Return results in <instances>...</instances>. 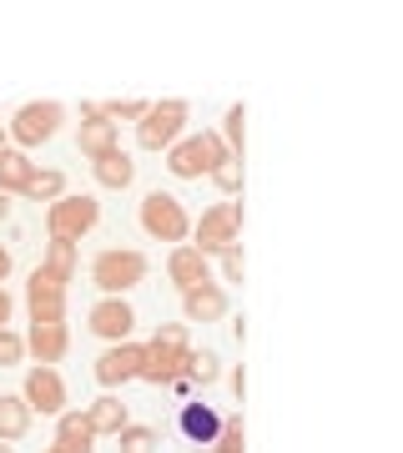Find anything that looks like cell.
<instances>
[{
	"mask_svg": "<svg viewBox=\"0 0 403 453\" xmlns=\"http://www.w3.org/2000/svg\"><path fill=\"white\" fill-rule=\"evenodd\" d=\"M91 443H97V434H91L86 413H56V443H50V453H91Z\"/></svg>",
	"mask_w": 403,
	"mask_h": 453,
	"instance_id": "obj_17",
	"label": "cell"
},
{
	"mask_svg": "<svg viewBox=\"0 0 403 453\" xmlns=\"http://www.w3.org/2000/svg\"><path fill=\"white\" fill-rule=\"evenodd\" d=\"M31 434V408L26 398H0V443H16Z\"/></svg>",
	"mask_w": 403,
	"mask_h": 453,
	"instance_id": "obj_22",
	"label": "cell"
},
{
	"mask_svg": "<svg viewBox=\"0 0 403 453\" xmlns=\"http://www.w3.org/2000/svg\"><path fill=\"white\" fill-rule=\"evenodd\" d=\"M91 172H97L101 187H116V192L131 187V177H136V166H131V157L121 151V146H116V151H101L97 162H91Z\"/></svg>",
	"mask_w": 403,
	"mask_h": 453,
	"instance_id": "obj_21",
	"label": "cell"
},
{
	"mask_svg": "<svg viewBox=\"0 0 403 453\" xmlns=\"http://www.w3.org/2000/svg\"><path fill=\"white\" fill-rule=\"evenodd\" d=\"M116 443H121V453H157V428H121V434H116Z\"/></svg>",
	"mask_w": 403,
	"mask_h": 453,
	"instance_id": "obj_27",
	"label": "cell"
},
{
	"mask_svg": "<svg viewBox=\"0 0 403 453\" xmlns=\"http://www.w3.org/2000/svg\"><path fill=\"white\" fill-rule=\"evenodd\" d=\"M11 312H16V303H11V292L0 288V327L11 323Z\"/></svg>",
	"mask_w": 403,
	"mask_h": 453,
	"instance_id": "obj_33",
	"label": "cell"
},
{
	"mask_svg": "<svg viewBox=\"0 0 403 453\" xmlns=\"http://www.w3.org/2000/svg\"><path fill=\"white\" fill-rule=\"evenodd\" d=\"M5 277H11V252L0 247V288H5Z\"/></svg>",
	"mask_w": 403,
	"mask_h": 453,
	"instance_id": "obj_34",
	"label": "cell"
},
{
	"mask_svg": "<svg viewBox=\"0 0 403 453\" xmlns=\"http://www.w3.org/2000/svg\"><path fill=\"white\" fill-rule=\"evenodd\" d=\"M182 312H187V323H217V318H227V292L217 282L187 288L182 292Z\"/></svg>",
	"mask_w": 403,
	"mask_h": 453,
	"instance_id": "obj_15",
	"label": "cell"
},
{
	"mask_svg": "<svg viewBox=\"0 0 403 453\" xmlns=\"http://www.w3.org/2000/svg\"><path fill=\"white\" fill-rule=\"evenodd\" d=\"M182 434L192 438V443H202V449H212L217 434H222V413L207 403H187L182 408Z\"/></svg>",
	"mask_w": 403,
	"mask_h": 453,
	"instance_id": "obj_18",
	"label": "cell"
},
{
	"mask_svg": "<svg viewBox=\"0 0 403 453\" xmlns=\"http://www.w3.org/2000/svg\"><path fill=\"white\" fill-rule=\"evenodd\" d=\"M146 106H151V101H142V96H116V101H106V106H97V111L106 116V121H142Z\"/></svg>",
	"mask_w": 403,
	"mask_h": 453,
	"instance_id": "obj_26",
	"label": "cell"
},
{
	"mask_svg": "<svg viewBox=\"0 0 403 453\" xmlns=\"http://www.w3.org/2000/svg\"><path fill=\"white\" fill-rule=\"evenodd\" d=\"M167 277H172V288L187 292V288H202V282H212L207 273V257L197 252V247H177L172 257H167Z\"/></svg>",
	"mask_w": 403,
	"mask_h": 453,
	"instance_id": "obj_16",
	"label": "cell"
},
{
	"mask_svg": "<svg viewBox=\"0 0 403 453\" xmlns=\"http://www.w3.org/2000/svg\"><path fill=\"white\" fill-rule=\"evenodd\" d=\"M86 327L106 342H127V333L136 327V312H131L127 297H101L97 308H91V318H86Z\"/></svg>",
	"mask_w": 403,
	"mask_h": 453,
	"instance_id": "obj_13",
	"label": "cell"
},
{
	"mask_svg": "<svg viewBox=\"0 0 403 453\" xmlns=\"http://www.w3.org/2000/svg\"><path fill=\"white\" fill-rule=\"evenodd\" d=\"M26 196H31V202H56V196H66V172H56V166H35Z\"/></svg>",
	"mask_w": 403,
	"mask_h": 453,
	"instance_id": "obj_25",
	"label": "cell"
},
{
	"mask_svg": "<svg viewBox=\"0 0 403 453\" xmlns=\"http://www.w3.org/2000/svg\"><path fill=\"white\" fill-rule=\"evenodd\" d=\"M86 423H91L97 438H116L121 428H127V403H121L116 393H101L97 403L86 408Z\"/></svg>",
	"mask_w": 403,
	"mask_h": 453,
	"instance_id": "obj_20",
	"label": "cell"
},
{
	"mask_svg": "<svg viewBox=\"0 0 403 453\" xmlns=\"http://www.w3.org/2000/svg\"><path fill=\"white\" fill-rule=\"evenodd\" d=\"M182 131H187V101L167 96V101H151L146 106V116L136 121V142L146 151H161V146L182 142Z\"/></svg>",
	"mask_w": 403,
	"mask_h": 453,
	"instance_id": "obj_5",
	"label": "cell"
},
{
	"mask_svg": "<svg viewBox=\"0 0 403 453\" xmlns=\"http://www.w3.org/2000/svg\"><path fill=\"white\" fill-rule=\"evenodd\" d=\"M222 131H227L222 146H232V151L242 157V142H247V106H232V111H227V121H222Z\"/></svg>",
	"mask_w": 403,
	"mask_h": 453,
	"instance_id": "obj_28",
	"label": "cell"
},
{
	"mask_svg": "<svg viewBox=\"0 0 403 453\" xmlns=\"http://www.w3.org/2000/svg\"><path fill=\"white\" fill-rule=\"evenodd\" d=\"M192 353V338H187V323H161L151 333V342H142V378L146 383H177L182 378V357Z\"/></svg>",
	"mask_w": 403,
	"mask_h": 453,
	"instance_id": "obj_1",
	"label": "cell"
},
{
	"mask_svg": "<svg viewBox=\"0 0 403 453\" xmlns=\"http://www.w3.org/2000/svg\"><path fill=\"white\" fill-rule=\"evenodd\" d=\"M0 453H11V443H0Z\"/></svg>",
	"mask_w": 403,
	"mask_h": 453,
	"instance_id": "obj_37",
	"label": "cell"
},
{
	"mask_svg": "<svg viewBox=\"0 0 403 453\" xmlns=\"http://www.w3.org/2000/svg\"><path fill=\"white\" fill-rule=\"evenodd\" d=\"M76 146H81V157H86V162H97L101 151H116V146H121V131H116V121H106V116L97 111V101H86V106H81Z\"/></svg>",
	"mask_w": 403,
	"mask_h": 453,
	"instance_id": "obj_12",
	"label": "cell"
},
{
	"mask_svg": "<svg viewBox=\"0 0 403 453\" xmlns=\"http://www.w3.org/2000/svg\"><path fill=\"white\" fill-rule=\"evenodd\" d=\"M212 453H242V418H222V434H217Z\"/></svg>",
	"mask_w": 403,
	"mask_h": 453,
	"instance_id": "obj_30",
	"label": "cell"
},
{
	"mask_svg": "<svg viewBox=\"0 0 403 453\" xmlns=\"http://www.w3.org/2000/svg\"><path fill=\"white\" fill-rule=\"evenodd\" d=\"M5 146H11V136H5V131H0V151H5Z\"/></svg>",
	"mask_w": 403,
	"mask_h": 453,
	"instance_id": "obj_36",
	"label": "cell"
},
{
	"mask_svg": "<svg viewBox=\"0 0 403 453\" xmlns=\"http://www.w3.org/2000/svg\"><path fill=\"white\" fill-rule=\"evenodd\" d=\"M97 222H101L97 196H56L50 211H46V232L56 237V242H81Z\"/></svg>",
	"mask_w": 403,
	"mask_h": 453,
	"instance_id": "obj_4",
	"label": "cell"
},
{
	"mask_svg": "<svg viewBox=\"0 0 403 453\" xmlns=\"http://www.w3.org/2000/svg\"><path fill=\"white\" fill-rule=\"evenodd\" d=\"M227 146L217 131H192V136H182V142L167 146V166L177 172V177H212L217 166H227Z\"/></svg>",
	"mask_w": 403,
	"mask_h": 453,
	"instance_id": "obj_2",
	"label": "cell"
},
{
	"mask_svg": "<svg viewBox=\"0 0 403 453\" xmlns=\"http://www.w3.org/2000/svg\"><path fill=\"white\" fill-rule=\"evenodd\" d=\"M61 121H66L61 101H31V106H20V111L11 116V131H5V136L16 142V151L20 146H41L61 131Z\"/></svg>",
	"mask_w": 403,
	"mask_h": 453,
	"instance_id": "obj_8",
	"label": "cell"
},
{
	"mask_svg": "<svg viewBox=\"0 0 403 453\" xmlns=\"http://www.w3.org/2000/svg\"><path fill=\"white\" fill-rule=\"evenodd\" d=\"M26 408L31 413H46V418H56V413H66V383H61V372L46 368V363H35L31 372H26Z\"/></svg>",
	"mask_w": 403,
	"mask_h": 453,
	"instance_id": "obj_9",
	"label": "cell"
},
{
	"mask_svg": "<svg viewBox=\"0 0 403 453\" xmlns=\"http://www.w3.org/2000/svg\"><path fill=\"white\" fill-rule=\"evenodd\" d=\"M31 177H35V162L26 157V151H16V146H5V151H0V192L5 196H26Z\"/></svg>",
	"mask_w": 403,
	"mask_h": 453,
	"instance_id": "obj_19",
	"label": "cell"
},
{
	"mask_svg": "<svg viewBox=\"0 0 403 453\" xmlns=\"http://www.w3.org/2000/svg\"><path fill=\"white\" fill-rule=\"evenodd\" d=\"M142 277H146V257L131 252V247H106V252H97V262H91V282H97L106 297L131 292Z\"/></svg>",
	"mask_w": 403,
	"mask_h": 453,
	"instance_id": "obj_3",
	"label": "cell"
},
{
	"mask_svg": "<svg viewBox=\"0 0 403 453\" xmlns=\"http://www.w3.org/2000/svg\"><path fill=\"white\" fill-rule=\"evenodd\" d=\"M217 257H222L227 282H242V252H237V247H227V252H217Z\"/></svg>",
	"mask_w": 403,
	"mask_h": 453,
	"instance_id": "obj_32",
	"label": "cell"
},
{
	"mask_svg": "<svg viewBox=\"0 0 403 453\" xmlns=\"http://www.w3.org/2000/svg\"><path fill=\"white\" fill-rule=\"evenodd\" d=\"M20 357H26V338L11 333V327H0V368H16Z\"/></svg>",
	"mask_w": 403,
	"mask_h": 453,
	"instance_id": "obj_29",
	"label": "cell"
},
{
	"mask_svg": "<svg viewBox=\"0 0 403 453\" xmlns=\"http://www.w3.org/2000/svg\"><path fill=\"white\" fill-rule=\"evenodd\" d=\"M41 273L56 277V282H71V273H76V242H56V237H50L46 257H41Z\"/></svg>",
	"mask_w": 403,
	"mask_h": 453,
	"instance_id": "obj_23",
	"label": "cell"
},
{
	"mask_svg": "<svg viewBox=\"0 0 403 453\" xmlns=\"http://www.w3.org/2000/svg\"><path fill=\"white\" fill-rule=\"evenodd\" d=\"M217 372H222L217 353H212V348H202V353L182 357V378H177V383H202V388H207V383H217Z\"/></svg>",
	"mask_w": 403,
	"mask_h": 453,
	"instance_id": "obj_24",
	"label": "cell"
},
{
	"mask_svg": "<svg viewBox=\"0 0 403 453\" xmlns=\"http://www.w3.org/2000/svg\"><path fill=\"white\" fill-rule=\"evenodd\" d=\"M242 232V207L237 202H217V207H202V222H197V252L202 257H217L227 247H237Z\"/></svg>",
	"mask_w": 403,
	"mask_h": 453,
	"instance_id": "obj_6",
	"label": "cell"
},
{
	"mask_svg": "<svg viewBox=\"0 0 403 453\" xmlns=\"http://www.w3.org/2000/svg\"><path fill=\"white\" fill-rule=\"evenodd\" d=\"M131 378H142V342H112L106 353L97 357V383L106 393L121 388V383H131Z\"/></svg>",
	"mask_w": 403,
	"mask_h": 453,
	"instance_id": "obj_11",
	"label": "cell"
},
{
	"mask_svg": "<svg viewBox=\"0 0 403 453\" xmlns=\"http://www.w3.org/2000/svg\"><path fill=\"white\" fill-rule=\"evenodd\" d=\"M142 226L157 237V242L182 247V237L192 232V217L182 211V202H177L172 192H146V202H142Z\"/></svg>",
	"mask_w": 403,
	"mask_h": 453,
	"instance_id": "obj_7",
	"label": "cell"
},
{
	"mask_svg": "<svg viewBox=\"0 0 403 453\" xmlns=\"http://www.w3.org/2000/svg\"><path fill=\"white\" fill-rule=\"evenodd\" d=\"M5 217H11V196L0 192V222H5Z\"/></svg>",
	"mask_w": 403,
	"mask_h": 453,
	"instance_id": "obj_35",
	"label": "cell"
},
{
	"mask_svg": "<svg viewBox=\"0 0 403 453\" xmlns=\"http://www.w3.org/2000/svg\"><path fill=\"white\" fill-rule=\"evenodd\" d=\"M26 312H31V323H66V282L35 267L26 282Z\"/></svg>",
	"mask_w": 403,
	"mask_h": 453,
	"instance_id": "obj_10",
	"label": "cell"
},
{
	"mask_svg": "<svg viewBox=\"0 0 403 453\" xmlns=\"http://www.w3.org/2000/svg\"><path fill=\"white\" fill-rule=\"evenodd\" d=\"M66 348H71L66 323H31V333H26V353H31L35 363H46V368H56V363H61Z\"/></svg>",
	"mask_w": 403,
	"mask_h": 453,
	"instance_id": "obj_14",
	"label": "cell"
},
{
	"mask_svg": "<svg viewBox=\"0 0 403 453\" xmlns=\"http://www.w3.org/2000/svg\"><path fill=\"white\" fill-rule=\"evenodd\" d=\"M212 181H217V187H222L227 196H237V192H242V166H237V162L217 166V172H212Z\"/></svg>",
	"mask_w": 403,
	"mask_h": 453,
	"instance_id": "obj_31",
	"label": "cell"
}]
</instances>
